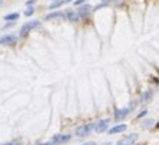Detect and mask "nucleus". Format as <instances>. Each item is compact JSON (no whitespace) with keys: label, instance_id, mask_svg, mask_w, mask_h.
Wrapping results in <instances>:
<instances>
[{"label":"nucleus","instance_id":"obj_8","mask_svg":"<svg viewBox=\"0 0 159 145\" xmlns=\"http://www.w3.org/2000/svg\"><path fill=\"white\" fill-rule=\"evenodd\" d=\"M66 17V13H62V12H53V13H49L46 15V20H53V19H65Z\"/></svg>","mask_w":159,"mask_h":145},{"label":"nucleus","instance_id":"obj_18","mask_svg":"<svg viewBox=\"0 0 159 145\" xmlns=\"http://www.w3.org/2000/svg\"><path fill=\"white\" fill-rule=\"evenodd\" d=\"M83 2H85V0H76V2H75V4H82Z\"/></svg>","mask_w":159,"mask_h":145},{"label":"nucleus","instance_id":"obj_5","mask_svg":"<svg viewBox=\"0 0 159 145\" xmlns=\"http://www.w3.org/2000/svg\"><path fill=\"white\" fill-rule=\"evenodd\" d=\"M109 124H111V121H109V119H102V121H99V122L96 124L95 131H96V132H103V131L107 128V125H109Z\"/></svg>","mask_w":159,"mask_h":145},{"label":"nucleus","instance_id":"obj_11","mask_svg":"<svg viewBox=\"0 0 159 145\" xmlns=\"http://www.w3.org/2000/svg\"><path fill=\"white\" fill-rule=\"evenodd\" d=\"M123 131H126V125H116V127H113L112 129H109V134H118V132H123Z\"/></svg>","mask_w":159,"mask_h":145},{"label":"nucleus","instance_id":"obj_10","mask_svg":"<svg viewBox=\"0 0 159 145\" xmlns=\"http://www.w3.org/2000/svg\"><path fill=\"white\" fill-rule=\"evenodd\" d=\"M66 17L70 20V22H78L79 20V13H76V12H73V10H69V12H66Z\"/></svg>","mask_w":159,"mask_h":145},{"label":"nucleus","instance_id":"obj_17","mask_svg":"<svg viewBox=\"0 0 159 145\" xmlns=\"http://www.w3.org/2000/svg\"><path fill=\"white\" fill-rule=\"evenodd\" d=\"M151 124H152V121H146V122H145V128H148Z\"/></svg>","mask_w":159,"mask_h":145},{"label":"nucleus","instance_id":"obj_1","mask_svg":"<svg viewBox=\"0 0 159 145\" xmlns=\"http://www.w3.org/2000/svg\"><path fill=\"white\" fill-rule=\"evenodd\" d=\"M70 141V135H66V134H59V135H55L52 141H49L50 145H63L66 142Z\"/></svg>","mask_w":159,"mask_h":145},{"label":"nucleus","instance_id":"obj_22","mask_svg":"<svg viewBox=\"0 0 159 145\" xmlns=\"http://www.w3.org/2000/svg\"><path fill=\"white\" fill-rule=\"evenodd\" d=\"M156 128H159V122H158V124H156Z\"/></svg>","mask_w":159,"mask_h":145},{"label":"nucleus","instance_id":"obj_19","mask_svg":"<svg viewBox=\"0 0 159 145\" xmlns=\"http://www.w3.org/2000/svg\"><path fill=\"white\" fill-rule=\"evenodd\" d=\"M82 145H96V144H95V142H92V141H90V142H86V144H82Z\"/></svg>","mask_w":159,"mask_h":145},{"label":"nucleus","instance_id":"obj_13","mask_svg":"<svg viewBox=\"0 0 159 145\" xmlns=\"http://www.w3.org/2000/svg\"><path fill=\"white\" fill-rule=\"evenodd\" d=\"M69 2H72V0H59L57 3L50 4V7H49V9H55V7H57V6H62V4H65V3H69Z\"/></svg>","mask_w":159,"mask_h":145},{"label":"nucleus","instance_id":"obj_3","mask_svg":"<svg viewBox=\"0 0 159 145\" xmlns=\"http://www.w3.org/2000/svg\"><path fill=\"white\" fill-rule=\"evenodd\" d=\"M93 127H96V125H93V124H88V125L78 127L76 128V135H78V137H85V135H88L89 132L93 129Z\"/></svg>","mask_w":159,"mask_h":145},{"label":"nucleus","instance_id":"obj_2","mask_svg":"<svg viewBox=\"0 0 159 145\" xmlns=\"http://www.w3.org/2000/svg\"><path fill=\"white\" fill-rule=\"evenodd\" d=\"M39 26H40V22H39V20H32V22H27L26 25H23L22 29H20V36H26V35L29 33L32 29L39 27Z\"/></svg>","mask_w":159,"mask_h":145},{"label":"nucleus","instance_id":"obj_4","mask_svg":"<svg viewBox=\"0 0 159 145\" xmlns=\"http://www.w3.org/2000/svg\"><path fill=\"white\" fill-rule=\"evenodd\" d=\"M138 139V134H132V135H128V137L122 138L120 141L116 142V145H133L136 142Z\"/></svg>","mask_w":159,"mask_h":145},{"label":"nucleus","instance_id":"obj_15","mask_svg":"<svg viewBox=\"0 0 159 145\" xmlns=\"http://www.w3.org/2000/svg\"><path fill=\"white\" fill-rule=\"evenodd\" d=\"M33 12H34L33 7H29V9H26V10H25V15H26V16H32V15H33Z\"/></svg>","mask_w":159,"mask_h":145},{"label":"nucleus","instance_id":"obj_20","mask_svg":"<svg viewBox=\"0 0 159 145\" xmlns=\"http://www.w3.org/2000/svg\"><path fill=\"white\" fill-rule=\"evenodd\" d=\"M145 114H146V111H142V112H141V114H139V115H138V116H139V118H141V116H143Z\"/></svg>","mask_w":159,"mask_h":145},{"label":"nucleus","instance_id":"obj_21","mask_svg":"<svg viewBox=\"0 0 159 145\" xmlns=\"http://www.w3.org/2000/svg\"><path fill=\"white\" fill-rule=\"evenodd\" d=\"M109 2H113V0H103V3H105V4L109 3Z\"/></svg>","mask_w":159,"mask_h":145},{"label":"nucleus","instance_id":"obj_6","mask_svg":"<svg viewBox=\"0 0 159 145\" xmlns=\"http://www.w3.org/2000/svg\"><path fill=\"white\" fill-rule=\"evenodd\" d=\"M129 114V108H123V109H118V111L115 112V121H122L123 118H125L126 115Z\"/></svg>","mask_w":159,"mask_h":145},{"label":"nucleus","instance_id":"obj_9","mask_svg":"<svg viewBox=\"0 0 159 145\" xmlns=\"http://www.w3.org/2000/svg\"><path fill=\"white\" fill-rule=\"evenodd\" d=\"M90 6L89 4H85V6H82V7H79V16L83 19H86L89 15H90Z\"/></svg>","mask_w":159,"mask_h":145},{"label":"nucleus","instance_id":"obj_12","mask_svg":"<svg viewBox=\"0 0 159 145\" xmlns=\"http://www.w3.org/2000/svg\"><path fill=\"white\" fill-rule=\"evenodd\" d=\"M152 98V91H146V92L142 95V102H149Z\"/></svg>","mask_w":159,"mask_h":145},{"label":"nucleus","instance_id":"obj_7","mask_svg":"<svg viewBox=\"0 0 159 145\" xmlns=\"http://www.w3.org/2000/svg\"><path fill=\"white\" fill-rule=\"evenodd\" d=\"M16 42H17L16 36H10V35H7V36H3L2 39H0V43H2V45H15Z\"/></svg>","mask_w":159,"mask_h":145},{"label":"nucleus","instance_id":"obj_16","mask_svg":"<svg viewBox=\"0 0 159 145\" xmlns=\"http://www.w3.org/2000/svg\"><path fill=\"white\" fill-rule=\"evenodd\" d=\"M3 145H22V142H17V141H13V142H6Z\"/></svg>","mask_w":159,"mask_h":145},{"label":"nucleus","instance_id":"obj_14","mask_svg":"<svg viewBox=\"0 0 159 145\" xmlns=\"http://www.w3.org/2000/svg\"><path fill=\"white\" fill-rule=\"evenodd\" d=\"M16 19H19V13H11V15L4 16V20H16Z\"/></svg>","mask_w":159,"mask_h":145}]
</instances>
